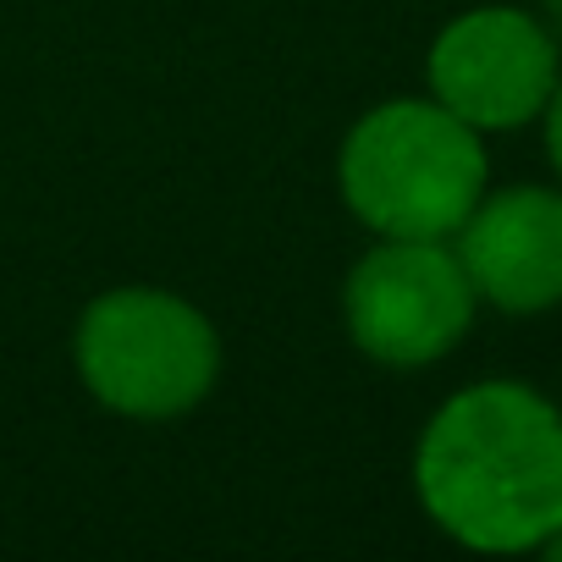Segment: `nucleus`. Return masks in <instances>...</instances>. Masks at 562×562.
<instances>
[{"instance_id": "nucleus-4", "label": "nucleus", "mask_w": 562, "mask_h": 562, "mask_svg": "<svg viewBox=\"0 0 562 562\" xmlns=\"http://www.w3.org/2000/svg\"><path fill=\"white\" fill-rule=\"evenodd\" d=\"M474 304V281L441 237H386L353 265L342 293L353 342L392 370H419L452 353Z\"/></svg>"}, {"instance_id": "nucleus-7", "label": "nucleus", "mask_w": 562, "mask_h": 562, "mask_svg": "<svg viewBox=\"0 0 562 562\" xmlns=\"http://www.w3.org/2000/svg\"><path fill=\"white\" fill-rule=\"evenodd\" d=\"M546 155H551V166L562 171V78H557V89H551V100H546Z\"/></svg>"}, {"instance_id": "nucleus-5", "label": "nucleus", "mask_w": 562, "mask_h": 562, "mask_svg": "<svg viewBox=\"0 0 562 562\" xmlns=\"http://www.w3.org/2000/svg\"><path fill=\"white\" fill-rule=\"evenodd\" d=\"M430 89L474 133L524 127L557 89V40L518 7L463 12L430 45Z\"/></svg>"}, {"instance_id": "nucleus-2", "label": "nucleus", "mask_w": 562, "mask_h": 562, "mask_svg": "<svg viewBox=\"0 0 562 562\" xmlns=\"http://www.w3.org/2000/svg\"><path fill=\"white\" fill-rule=\"evenodd\" d=\"M342 199L381 237H452L485 193V149L441 100H392L342 144Z\"/></svg>"}, {"instance_id": "nucleus-6", "label": "nucleus", "mask_w": 562, "mask_h": 562, "mask_svg": "<svg viewBox=\"0 0 562 562\" xmlns=\"http://www.w3.org/2000/svg\"><path fill=\"white\" fill-rule=\"evenodd\" d=\"M458 259L474 281V299L507 315H540L562 304V193L507 188L480 193L458 226Z\"/></svg>"}, {"instance_id": "nucleus-8", "label": "nucleus", "mask_w": 562, "mask_h": 562, "mask_svg": "<svg viewBox=\"0 0 562 562\" xmlns=\"http://www.w3.org/2000/svg\"><path fill=\"white\" fill-rule=\"evenodd\" d=\"M540 7H546V23H551V34L562 40V0H540Z\"/></svg>"}, {"instance_id": "nucleus-3", "label": "nucleus", "mask_w": 562, "mask_h": 562, "mask_svg": "<svg viewBox=\"0 0 562 562\" xmlns=\"http://www.w3.org/2000/svg\"><path fill=\"white\" fill-rule=\"evenodd\" d=\"M215 326L177 293L116 288L78 321V375L105 408L127 419L188 414L215 386Z\"/></svg>"}, {"instance_id": "nucleus-1", "label": "nucleus", "mask_w": 562, "mask_h": 562, "mask_svg": "<svg viewBox=\"0 0 562 562\" xmlns=\"http://www.w3.org/2000/svg\"><path fill=\"white\" fill-rule=\"evenodd\" d=\"M414 485L452 540L529 551L562 524V414L524 381L463 386L425 425Z\"/></svg>"}, {"instance_id": "nucleus-9", "label": "nucleus", "mask_w": 562, "mask_h": 562, "mask_svg": "<svg viewBox=\"0 0 562 562\" xmlns=\"http://www.w3.org/2000/svg\"><path fill=\"white\" fill-rule=\"evenodd\" d=\"M540 546H546V557H557V562H562V524H557V529H551Z\"/></svg>"}]
</instances>
